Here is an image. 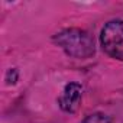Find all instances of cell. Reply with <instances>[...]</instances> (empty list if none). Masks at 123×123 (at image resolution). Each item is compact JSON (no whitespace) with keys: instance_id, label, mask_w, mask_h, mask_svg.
I'll return each mask as SVG.
<instances>
[{"instance_id":"obj_3","label":"cell","mask_w":123,"mask_h":123,"mask_svg":"<svg viewBox=\"0 0 123 123\" xmlns=\"http://www.w3.org/2000/svg\"><path fill=\"white\" fill-rule=\"evenodd\" d=\"M81 96H83V87L78 83L67 84L62 91V96L58 98L59 107L67 113H74L80 106Z\"/></svg>"},{"instance_id":"obj_1","label":"cell","mask_w":123,"mask_h":123,"mask_svg":"<svg viewBox=\"0 0 123 123\" xmlns=\"http://www.w3.org/2000/svg\"><path fill=\"white\" fill-rule=\"evenodd\" d=\"M54 41L68 55L75 58H88L94 54V42L91 36L81 29H64L55 35Z\"/></svg>"},{"instance_id":"obj_4","label":"cell","mask_w":123,"mask_h":123,"mask_svg":"<svg viewBox=\"0 0 123 123\" xmlns=\"http://www.w3.org/2000/svg\"><path fill=\"white\" fill-rule=\"evenodd\" d=\"M81 123H110V120L104 116V114H100V113H94V114H90L87 116Z\"/></svg>"},{"instance_id":"obj_2","label":"cell","mask_w":123,"mask_h":123,"mask_svg":"<svg viewBox=\"0 0 123 123\" xmlns=\"http://www.w3.org/2000/svg\"><path fill=\"white\" fill-rule=\"evenodd\" d=\"M100 43L107 55L123 61V20H110L104 25Z\"/></svg>"}]
</instances>
